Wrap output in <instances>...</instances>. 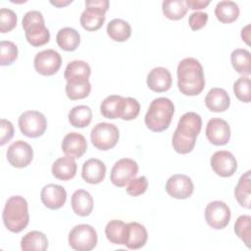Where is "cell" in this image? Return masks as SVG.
I'll return each mask as SVG.
<instances>
[{"label":"cell","mask_w":251,"mask_h":251,"mask_svg":"<svg viewBox=\"0 0 251 251\" xmlns=\"http://www.w3.org/2000/svg\"><path fill=\"white\" fill-rule=\"evenodd\" d=\"M249 28H250V25H246L244 28H242L241 30V37L242 39L247 43L249 44V38H250V32H249Z\"/></svg>","instance_id":"cell-47"},{"label":"cell","mask_w":251,"mask_h":251,"mask_svg":"<svg viewBox=\"0 0 251 251\" xmlns=\"http://www.w3.org/2000/svg\"><path fill=\"white\" fill-rule=\"evenodd\" d=\"M106 175V166L105 164L96 158H91L85 161L82 165L81 176L82 178L91 184L100 183Z\"/></svg>","instance_id":"cell-20"},{"label":"cell","mask_w":251,"mask_h":251,"mask_svg":"<svg viewBox=\"0 0 251 251\" xmlns=\"http://www.w3.org/2000/svg\"><path fill=\"white\" fill-rule=\"evenodd\" d=\"M97 232L93 226L81 224L74 226L69 233L70 246L77 251H90L97 244Z\"/></svg>","instance_id":"cell-6"},{"label":"cell","mask_w":251,"mask_h":251,"mask_svg":"<svg viewBox=\"0 0 251 251\" xmlns=\"http://www.w3.org/2000/svg\"><path fill=\"white\" fill-rule=\"evenodd\" d=\"M229 104L230 98L227 92L223 88H212L205 97V105L211 112H225L229 107Z\"/></svg>","instance_id":"cell-21"},{"label":"cell","mask_w":251,"mask_h":251,"mask_svg":"<svg viewBox=\"0 0 251 251\" xmlns=\"http://www.w3.org/2000/svg\"><path fill=\"white\" fill-rule=\"evenodd\" d=\"M61 148L67 156L78 159L86 152L87 142L82 134L78 132H70L63 138Z\"/></svg>","instance_id":"cell-18"},{"label":"cell","mask_w":251,"mask_h":251,"mask_svg":"<svg viewBox=\"0 0 251 251\" xmlns=\"http://www.w3.org/2000/svg\"><path fill=\"white\" fill-rule=\"evenodd\" d=\"M91 91V84L89 80L77 81V82H67L66 94L71 100L83 99L89 95Z\"/></svg>","instance_id":"cell-36"},{"label":"cell","mask_w":251,"mask_h":251,"mask_svg":"<svg viewBox=\"0 0 251 251\" xmlns=\"http://www.w3.org/2000/svg\"><path fill=\"white\" fill-rule=\"evenodd\" d=\"M230 216L229 207L220 200L210 202L205 208V220L215 229L225 228L230 221Z\"/></svg>","instance_id":"cell-10"},{"label":"cell","mask_w":251,"mask_h":251,"mask_svg":"<svg viewBox=\"0 0 251 251\" xmlns=\"http://www.w3.org/2000/svg\"><path fill=\"white\" fill-rule=\"evenodd\" d=\"M138 173L137 163L129 158H123L117 161L111 171L110 179L118 187L126 186Z\"/></svg>","instance_id":"cell-9"},{"label":"cell","mask_w":251,"mask_h":251,"mask_svg":"<svg viewBox=\"0 0 251 251\" xmlns=\"http://www.w3.org/2000/svg\"><path fill=\"white\" fill-rule=\"evenodd\" d=\"M107 34L117 42H124L131 35L130 25L122 19H114L107 25Z\"/></svg>","instance_id":"cell-30"},{"label":"cell","mask_w":251,"mask_h":251,"mask_svg":"<svg viewBox=\"0 0 251 251\" xmlns=\"http://www.w3.org/2000/svg\"><path fill=\"white\" fill-rule=\"evenodd\" d=\"M176 74L177 87L182 94L195 96L204 89L205 76L203 67L195 58L182 59L177 65Z\"/></svg>","instance_id":"cell-2"},{"label":"cell","mask_w":251,"mask_h":251,"mask_svg":"<svg viewBox=\"0 0 251 251\" xmlns=\"http://www.w3.org/2000/svg\"><path fill=\"white\" fill-rule=\"evenodd\" d=\"M17 15L13 10L7 8L0 10V31L2 33L11 31L17 25Z\"/></svg>","instance_id":"cell-41"},{"label":"cell","mask_w":251,"mask_h":251,"mask_svg":"<svg viewBox=\"0 0 251 251\" xmlns=\"http://www.w3.org/2000/svg\"><path fill=\"white\" fill-rule=\"evenodd\" d=\"M233 92L238 100L249 103L251 100L250 78L248 76H241L235 80L233 83Z\"/></svg>","instance_id":"cell-40"},{"label":"cell","mask_w":251,"mask_h":251,"mask_svg":"<svg viewBox=\"0 0 251 251\" xmlns=\"http://www.w3.org/2000/svg\"><path fill=\"white\" fill-rule=\"evenodd\" d=\"M56 41L62 50L75 51L80 43V35L73 27H63L58 31Z\"/></svg>","instance_id":"cell-28"},{"label":"cell","mask_w":251,"mask_h":251,"mask_svg":"<svg viewBox=\"0 0 251 251\" xmlns=\"http://www.w3.org/2000/svg\"><path fill=\"white\" fill-rule=\"evenodd\" d=\"M86 9L80 15V25L88 31H95L99 29L105 22V11L94 7L85 6Z\"/></svg>","instance_id":"cell-23"},{"label":"cell","mask_w":251,"mask_h":251,"mask_svg":"<svg viewBox=\"0 0 251 251\" xmlns=\"http://www.w3.org/2000/svg\"><path fill=\"white\" fill-rule=\"evenodd\" d=\"M140 112L139 102L132 97H122L118 110V118L130 121L135 119Z\"/></svg>","instance_id":"cell-34"},{"label":"cell","mask_w":251,"mask_h":251,"mask_svg":"<svg viewBox=\"0 0 251 251\" xmlns=\"http://www.w3.org/2000/svg\"><path fill=\"white\" fill-rule=\"evenodd\" d=\"M208 22V14L205 12H193L188 18V24L192 30L201 29Z\"/></svg>","instance_id":"cell-43"},{"label":"cell","mask_w":251,"mask_h":251,"mask_svg":"<svg viewBox=\"0 0 251 251\" xmlns=\"http://www.w3.org/2000/svg\"><path fill=\"white\" fill-rule=\"evenodd\" d=\"M0 145L3 146L8 141L11 140V138L14 135V126L13 124L5 119H1L0 121Z\"/></svg>","instance_id":"cell-44"},{"label":"cell","mask_w":251,"mask_h":251,"mask_svg":"<svg viewBox=\"0 0 251 251\" xmlns=\"http://www.w3.org/2000/svg\"><path fill=\"white\" fill-rule=\"evenodd\" d=\"M85 6L94 7L107 12L109 8V1L108 0H87L85 1Z\"/></svg>","instance_id":"cell-46"},{"label":"cell","mask_w":251,"mask_h":251,"mask_svg":"<svg viewBox=\"0 0 251 251\" xmlns=\"http://www.w3.org/2000/svg\"><path fill=\"white\" fill-rule=\"evenodd\" d=\"M147 238L148 233L144 226L136 222L126 224L124 245L128 249H140L145 245Z\"/></svg>","instance_id":"cell-17"},{"label":"cell","mask_w":251,"mask_h":251,"mask_svg":"<svg viewBox=\"0 0 251 251\" xmlns=\"http://www.w3.org/2000/svg\"><path fill=\"white\" fill-rule=\"evenodd\" d=\"M21 248L24 251H45L48 248V239L43 232L32 230L24 235Z\"/></svg>","instance_id":"cell-27"},{"label":"cell","mask_w":251,"mask_h":251,"mask_svg":"<svg viewBox=\"0 0 251 251\" xmlns=\"http://www.w3.org/2000/svg\"><path fill=\"white\" fill-rule=\"evenodd\" d=\"M202 127V119L195 112H187L183 114L174 132L172 145L178 154L190 153L195 146L196 137L200 133Z\"/></svg>","instance_id":"cell-1"},{"label":"cell","mask_w":251,"mask_h":251,"mask_svg":"<svg viewBox=\"0 0 251 251\" xmlns=\"http://www.w3.org/2000/svg\"><path fill=\"white\" fill-rule=\"evenodd\" d=\"M19 127L22 133L30 138L41 136L47 127L45 116L38 111H26L19 117Z\"/></svg>","instance_id":"cell-8"},{"label":"cell","mask_w":251,"mask_h":251,"mask_svg":"<svg viewBox=\"0 0 251 251\" xmlns=\"http://www.w3.org/2000/svg\"><path fill=\"white\" fill-rule=\"evenodd\" d=\"M147 85L154 92H165L172 86L171 73L163 67H157L150 71L147 75Z\"/></svg>","instance_id":"cell-19"},{"label":"cell","mask_w":251,"mask_h":251,"mask_svg":"<svg viewBox=\"0 0 251 251\" xmlns=\"http://www.w3.org/2000/svg\"><path fill=\"white\" fill-rule=\"evenodd\" d=\"M235 234L245 243L247 247H250L251 243V217L248 215H241L237 218L234 224Z\"/></svg>","instance_id":"cell-37"},{"label":"cell","mask_w":251,"mask_h":251,"mask_svg":"<svg viewBox=\"0 0 251 251\" xmlns=\"http://www.w3.org/2000/svg\"><path fill=\"white\" fill-rule=\"evenodd\" d=\"M215 15L221 23L230 24L237 20L239 16V7L233 1H220L215 7Z\"/></svg>","instance_id":"cell-29"},{"label":"cell","mask_w":251,"mask_h":251,"mask_svg":"<svg viewBox=\"0 0 251 251\" xmlns=\"http://www.w3.org/2000/svg\"><path fill=\"white\" fill-rule=\"evenodd\" d=\"M2 219L5 226L10 231L18 233L24 230L29 222L26 200L20 195L10 197L5 203Z\"/></svg>","instance_id":"cell-3"},{"label":"cell","mask_w":251,"mask_h":251,"mask_svg":"<svg viewBox=\"0 0 251 251\" xmlns=\"http://www.w3.org/2000/svg\"><path fill=\"white\" fill-rule=\"evenodd\" d=\"M167 193L176 199H186L190 197L194 190L191 178L185 175H174L166 182Z\"/></svg>","instance_id":"cell-13"},{"label":"cell","mask_w":251,"mask_h":251,"mask_svg":"<svg viewBox=\"0 0 251 251\" xmlns=\"http://www.w3.org/2000/svg\"><path fill=\"white\" fill-rule=\"evenodd\" d=\"M73 1L71 0H69V1H51L50 3L52 4V5H54V6H56V7H58V8H61V7H64V6H67V5H69L70 3H72Z\"/></svg>","instance_id":"cell-48"},{"label":"cell","mask_w":251,"mask_h":251,"mask_svg":"<svg viewBox=\"0 0 251 251\" xmlns=\"http://www.w3.org/2000/svg\"><path fill=\"white\" fill-rule=\"evenodd\" d=\"M122 97L123 96L121 95L107 96L100 105V112L102 116L111 120L118 118V110Z\"/></svg>","instance_id":"cell-38"},{"label":"cell","mask_w":251,"mask_h":251,"mask_svg":"<svg viewBox=\"0 0 251 251\" xmlns=\"http://www.w3.org/2000/svg\"><path fill=\"white\" fill-rule=\"evenodd\" d=\"M207 139L214 145H225L230 139V127L227 122L220 118L211 119L205 130Z\"/></svg>","instance_id":"cell-15"},{"label":"cell","mask_w":251,"mask_h":251,"mask_svg":"<svg viewBox=\"0 0 251 251\" xmlns=\"http://www.w3.org/2000/svg\"><path fill=\"white\" fill-rule=\"evenodd\" d=\"M71 204L75 214L80 217H86L92 212L93 198L88 191L77 189L72 195Z\"/></svg>","instance_id":"cell-24"},{"label":"cell","mask_w":251,"mask_h":251,"mask_svg":"<svg viewBox=\"0 0 251 251\" xmlns=\"http://www.w3.org/2000/svg\"><path fill=\"white\" fill-rule=\"evenodd\" d=\"M211 167L218 176L229 177L236 172L237 162L232 153L226 150H220L212 155Z\"/></svg>","instance_id":"cell-14"},{"label":"cell","mask_w":251,"mask_h":251,"mask_svg":"<svg viewBox=\"0 0 251 251\" xmlns=\"http://www.w3.org/2000/svg\"><path fill=\"white\" fill-rule=\"evenodd\" d=\"M251 172L247 171L243 174L234 189V196L241 207L250 209L251 207Z\"/></svg>","instance_id":"cell-26"},{"label":"cell","mask_w":251,"mask_h":251,"mask_svg":"<svg viewBox=\"0 0 251 251\" xmlns=\"http://www.w3.org/2000/svg\"><path fill=\"white\" fill-rule=\"evenodd\" d=\"M76 163L74 158L65 156L57 159L52 165L53 176L60 180H69L76 174Z\"/></svg>","instance_id":"cell-25"},{"label":"cell","mask_w":251,"mask_h":251,"mask_svg":"<svg viewBox=\"0 0 251 251\" xmlns=\"http://www.w3.org/2000/svg\"><path fill=\"white\" fill-rule=\"evenodd\" d=\"M25 38L34 47L45 45L50 40L49 29L45 26L43 15L39 11H28L23 18Z\"/></svg>","instance_id":"cell-5"},{"label":"cell","mask_w":251,"mask_h":251,"mask_svg":"<svg viewBox=\"0 0 251 251\" xmlns=\"http://www.w3.org/2000/svg\"><path fill=\"white\" fill-rule=\"evenodd\" d=\"M18 58V47L12 41L2 40L0 42V65L9 66Z\"/></svg>","instance_id":"cell-39"},{"label":"cell","mask_w":251,"mask_h":251,"mask_svg":"<svg viewBox=\"0 0 251 251\" xmlns=\"http://www.w3.org/2000/svg\"><path fill=\"white\" fill-rule=\"evenodd\" d=\"M71 126L75 127H85L92 120V111L86 105H78L71 109L68 115Z\"/></svg>","instance_id":"cell-32"},{"label":"cell","mask_w":251,"mask_h":251,"mask_svg":"<svg viewBox=\"0 0 251 251\" xmlns=\"http://www.w3.org/2000/svg\"><path fill=\"white\" fill-rule=\"evenodd\" d=\"M148 187V180L146 176H141L136 178H132L126 187V193L130 196L136 197L143 194Z\"/></svg>","instance_id":"cell-42"},{"label":"cell","mask_w":251,"mask_h":251,"mask_svg":"<svg viewBox=\"0 0 251 251\" xmlns=\"http://www.w3.org/2000/svg\"><path fill=\"white\" fill-rule=\"evenodd\" d=\"M91 74L89 65L81 60H75L70 62L65 70L64 77L67 82H77L88 80Z\"/></svg>","instance_id":"cell-22"},{"label":"cell","mask_w":251,"mask_h":251,"mask_svg":"<svg viewBox=\"0 0 251 251\" xmlns=\"http://www.w3.org/2000/svg\"><path fill=\"white\" fill-rule=\"evenodd\" d=\"M162 11L168 19L177 21L185 16L188 7L184 0H166L162 3Z\"/></svg>","instance_id":"cell-33"},{"label":"cell","mask_w":251,"mask_h":251,"mask_svg":"<svg viewBox=\"0 0 251 251\" xmlns=\"http://www.w3.org/2000/svg\"><path fill=\"white\" fill-rule=\"evenodd\" d=\"M40 199L46 208L57 210L64 206L67 200V191L59 184L49 183L44 185L41 189Z\"/></svg>","instance_id":"cell-16"},{"label":"cell","mask_w":251,"mask_h":251,"mask_svg":"<svg viewBox=\"0 0 251 251\" xmlns=\"http://www.w3.org/2000/svg\"><path fill=\"white\" fill-rule=\"evenodd\" d=\"M33 65L39 75H53L59 71L62 65V58L57 51L47 49L35 55Z\"/></svg>","instance_id":"cell-11"},{"label":"cell","mask_w":251,"mask_h":251,"mask_svg":"<svg viewBox=\"0 0 251 251\" xmlns=\"http://www.w3.org/2000/svg\"><path fill=\"white\" fill-rule=\"evenodd\" d=\"M185 2L188 9L190 8L192 10H201L210 4L209 0H186Z\"/></svg>","instance_id":"cell-45"},{"label":"cell","mask_w":251,"mask_h":251,"mask_svg":"<svg viewBox=\"0 0 251 251\" xmlns=\"http://www.w3.org/2000/svg\"><path fill=\"white\" fill-rule=\"evenodd\" d=\"M125 230H126V224L123 221L112 220L106 225L105 234L107 239L111 243L124 245Z\"/></svg>","instance_id":"cell-35"},{"label":"cell","mask_w":251,"mask_h":251,"mask_svg":"<svg viewBox=\"0 0 251 251\" xmlns=\"http://www.w3.org/2000/svg\"><path fill=\"white\" fill-rule=\"evenodd\" d=\"M175 113L174 103L167 97L154 99L146 112L144 122L146 126L154 132L166 130L173 119Z\"/></svg>","instance_id":"cell-4"},{"label":"cell","mask_w":251,"mask_h":251,"mask_svg":"<svg viewBox=\"0 0 251 251\" xmlns=\"http://www.w3.org/2000/svg\"><path fill=\"white\" fill-rule=\"evenodd\" d=\"M230 61L233 69L241 75H249L251 74V56L246 49L238 48L231 52Z\"/></svg>","instance_id":"cell-31"},{"label":"cell","mask_w":251,"mask_h":251,"mask_svg":"<svg viewBox=\"0 0 251 251\" xmlns=\"http://www.w3.org/2000/svg\"><path fill=\"white\" fill-rule=\"evenodd\" d=\"M120 132L118 127L109 123H99L91 129L90 139L94 147L106 151L113 148L119 141Z\"/></svg>","instance_id":"cell-7"},{"label":"cell","mask_w":251,"mask_h":251,"mask_svg":"<svg viewBox=\"0 0 251 251\" xmlns=\"http://www.w3.org/2000/svg\"><path fill=\"white\" fill-rule=\"evenodd\" d=\"M7 160L14 168H25L30 164L33 158L31 146L24 140L13 142L7 150Z\"/></svg>","instance_id":"cell-12"}]
</instances>
